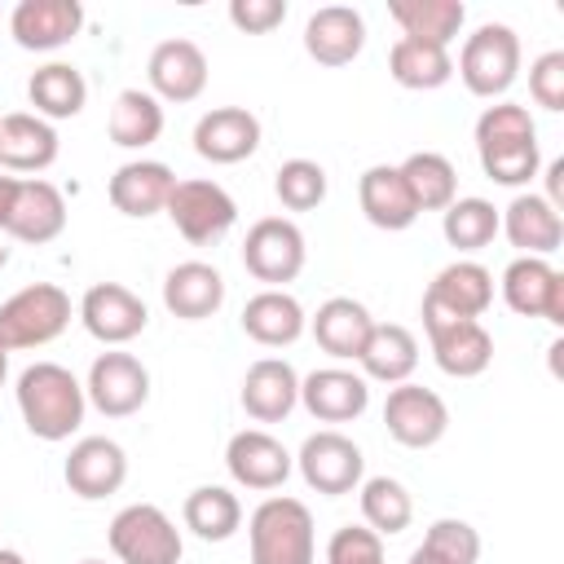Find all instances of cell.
<instances>
[{
    "label": "cell",
    "instance_id": "cell-1",
    "mask_svg": "<svg viewBox=\"0 0 564 564\" xmlns=\"http://www.w3.org/2000/svg\"><path fill=\"white\" fill-rule=\"evenodd\" d=\"M476 154L489 181L498 185H529L542 167L538 154V123L516 101H494L476 119Z\"/></svg>",
    "mask_w": 564,
    "mask_h": 564
},
{
    "label": "cell",
    "instance_id": "cell-2",
    "mask_svg": "<svg viewBox=\"0 0 564 564\" xmlns=\"http://www.w3.org/2000/svg\"><path fill=\"white\" fill-rule=\"evenodd\" d=\"M13 397H18V414H22L26 432L40 441H70L84 423V410H88L84 383L57 361L26 366L18 375Z\"/></svg>",
    "mask_w": 564,
    "mask_h": 564
},
{
    "label": "cell",
    "instance_id": "cell-3",
    "mask_svg": "<svg viewBox=\"0 0 564 564\" xmlns=\"http://www.w3.org/2000/svg\"><path fill=\"white\" fill-rule=\"evenodd\" d=\"M247 546H251V564H313L317 555L313 511L286 494L264 498L247 520Z\"/></svg>",
    "mask_w": 564,
    "mask_h": 564
},
{
    "label": "cell",
    "instance_id": "cell-4",
    "mask_svg": "<svg viewBox=\"0 0 564 564\" xmlns=\"http://www.w3.org/2000/svg\"><path fill=\"white\" fill-rule=\"evenodd\" d=\"M70 326V295L57 282H31L13 291L0 304V344L9 352L18 348H44Z\"/></svg>",
    "mask_w": 564,
    "mask_h": 564
},
{
    "label": "cell",
    "instance_id": "cell-5",
    "mask_svg": "<svg viewBox=\"0 0 564 564\" xmlns=\"http://www.w3.org/2000/svg\"><path fill=\"white\" fill-rule=\"evenodd\" d=\"M454 70H458V79H463V88L471 97H485V101L502 97L520 75V35L507 22L476 26L458 48V66Z\"/></svg>",
    "mask_w": 564,
    "mask_h": 564
},
{
    "label": "cell",
    "instance_id": "cell-6",
    "mask_svg": "<svg viewBox=\"0 0 564 564\" xmlns=\"http://www.w3.org/2000/svg\"><path fill=\"white\" fill-rule=\"evenodd\" d=\"M106 538L119 564H181L185 551L181 529L154 502H128L123 511H115Z\"/></svg>",
    "mask_w": 564,
    "mask_h": 564
},
{
    "label": "cell",
    "instance_id": "cell-7",
    "mask_svg": "<svg viewBox=\"0 0 564 564\" xmlns=\"http://www.w3.org/2000/svg\"><path fill=\"white\" fill-rule=\"evenodd\" d=\"M167 220L176 225V234L194 247H212L220 242L234 220H238V203L229 198L225 185L216 181H203V176H189V181H176L172 194H167Z\"/></svg>",
    "mask_w": 564,
    "mask_h": 564
},
{
    "label": "cell",
    "instance_id": "cell-8",
    "mask_svg": "<svg viewBox=\"0 0 564 564\" xmlns=\"http://www.w3.org/2000/svg\"><path fill=\"white\" fill-rule=\"evenodd\" d=\"M489 304H494V273L476 260H454L423 291V326L427 322H480Z\"/></svg>",
    "mask_w": 564,
    "mask_h": 564
},
{
    "label": "cell",
    "instance_id": "cell-9",
    "mask_svg": "<svg viewBox=\"0 0 564 564\" xmlns=\"http://www.w3.org/2000/svg\"><path fill=\"white\" fill-rule=\"evenodd\" d=\"M304 256H308L304 234H300V225L286 220V216H264V220H256V225L247 229V238H242V264H247V273H251L256 282L278 286V291L300 278Z\"/></svg>",
    "mask_w": 564,
    "mask_h": 564
},
{
    "label": "cell",
    "instance_id": "cell-10",
    "mask_svg": "<svg viewBox=\"0 0 564 564\" xmlns=\"http://www.w3.org/2000/svg\"><path fill=\"white\" fill-rule=\"evenodd\" d=\"M84 397L106 419H128L150 401V370L141 366V357H132L123 348H110L88 366Z\"/></svg>",
    "mask_w": 564,
    "mask_h": 564
},
{
    "label": "cell",
    "instance_id": "cell-11",
    "mask_svg": "<svg viewBox=\"0 0 564 564\" xmlns=\"http://www.w3.org/2000/svg\"><path fill=\"white\" fill-rule=\"evenodd\" d=\"M295 467H300V476H304L308 489H317L326 498H339V494H352L361 485L366 458H361L357 441H348L344 432L326 427V432L304 436V445L295 454Z\"/></svg>",
    "mask_w": 564,
    "mask_h": 564
},
{
    "label": "cell",
    "instance_id": "cell-12",
    "mask_svg": "<svg viewBox=\"0 0 564 564\" xmlns=\"http://www.w3.org/2000/svg\"><path fill=\"white\" fill-rule=\"evenodd\" d=\"M383 427L405 449H432L449 432V405L419 383H397L383 401Z\"/></svg>",
    "mask_w": 564,
    "mask_h": 564
},
{
    "label": "cell",
    "instance_id": "cell-13",
    "mask_svg": "<svg viewBox=\"0 0 564 564\" xmlns=\"http://www.w3.org/2000/svg\"><path fill=\"white\" fill-rule=\"evenodd\" d=\"M502 300L520 317H542L551 326H564V273L551 260L516 256L502 269Z\"/></svg>",
    "mask_w": 564,
    "mask_h": 564
},
{
    "label": "cell",
    "instance_id": "cell-14",
    "mask_svg": "<svg viewBox=\"0 0 564 564\" xmlns=\"http://www.w3.org/2000/svg\"><path fill=\"white\" fill-rule=\"evenodd\" d=\"M79 322L93 339L119 348L145 330L150 313H145V300L137 291H128L123 282H93L79 300Z\"/></svg>",
    "mask_w": 564,
    "mask_h": 564
},
{
    "label": "cell",
    "instance_id": "cell-15",
    "mask_svg": "<svg viewBox=\"0 0 564 564\" xmlns=\"http://www.w3.org/2000/svg\"><path fill=\"white\" fill-rule=\"evenodd\" d=\"M225 467L229 476L242 485V489H256V494H269V489H282L291 467H295V454H286V445L264 432V427H242L229 436L225 445Z\"/></svg>",
    "mask_w": 564,
    "mask_h": 564
},
{
    "label": "cell",
    "instance_id": "cell-16",
    "mask_svg": "<svg viewBox=\"0 0 564 564\" xmlns=\"http://www.w3.org/2000/svg\"><path fill=\"white\" fill-rule=\"evenodd\" d=\"M62 480L75 498L84 502H97V498H110L123 489L128 480V454L119 441L110 436H79L66 454V467H62Z\"/></svg>",
    "mask_w": 564,
    "mask_h": 564
},
{
    "label": "cell",
    "instance_id": "cell-17",
    "mask_svg": "<svg viewBox=\"0 0 564 564\" xmlns=\"http://www.w3.org/2000/svg\"><path fill=\"white\" fill-rule=\"evenodd\" d=\"M84 26L79 0H18L9 13V35L26 53H53L70 44Z\"/></svg>",
    "mask_w": 564,
    "mask_h": 564
},
{
    "label": "cell",
    "instance_id": "cell-18",
    "mask_svg": "<svg viewBox=\"0 0 564 564\" xmlns=\"http://www.w3.org/2000/svg\"><path fill=\"white\" fill-rule=\"evenodd\" d=\"M145 75H150V93L159 101H176V106L194 101L207 88V53L185 35L159 40L145 62Z\"/></svg>",
    "mask_w": 564,
    "mask_h": 564
},
{
    "label": "cell",
    "instance_id": "cell-19",
    "mask_svg": "<svg viewBox=\"0 0 564 564\" xmlns=\"http://www.w3.org/2000/svg\"><path fill=\"white\" fill-rule=\"evenodd\" d=\"M300 405L322 423H352L370 405V383L357 370L322 366L300 379Z\"/></svg>",
    "mask_w": 564,
    "mask_h": 564
},
{
    "label": "cell",
    "instance_id": "cell-20",
    "mask_svg": "<svg viewBox=\"0 0 564 564\" xmlns=\"http://www.w3.org/2000/svg\"><path fill=\"white\" fill-rule=\"evenodd\" d=\"M366 48V18L352 4H322L304 22V53L317 66H348Z\"/></svg>",
    "mask_w": 564,
    "mask_h": 564
},
{
    "label": "cell",
    "instance_id": "cell-21",
    "mask_svg": "<svg viewBox=\"0 0 564 564\" xmlns=\"http://www.w3.org/2000/svg\"><path fill=\"white\" fill-rule=\"evenodd\" d=\"M194 150L207 163H242L260 150V119L247 106H216L194 123Z\"/></svg>",
    "mask_w": 564,
    "mask_h": 564
},
{
    "label": "cell",
    "instance_id": "cell-22",
    "mask_svg": "<svg viewBox=\"0 0 564 564\" xmlns=\"http://www.w3.org/2000/svg\"><path fill=\"white\" fill-rule=\"evenodd\" d=\"M498 234H507V242L520 247V256L546 260L564 242V216L542 194H516L507 212H498Z\"/></svg>",
    "mask_w": 564,
    "mask_h": 564
},
{
    "label": "cell",
    "instance_id": "cell-23",
    "mask_svg": "<svg viewBox=\"0 0 564 564\" xmlns=\"http://www.w3.org/2000/svg\"><path fill=\"white\" fill-rule=\"evenodd\" d=\"M66 229V198L53 181H18V194H13V212L4 220V234H13L18 242H53L57 234Z\"/></svg>",
    "mask_w": 564,
    "mask_h": 564
},
{
    "label": "cell",
    "instance_id": "cell-24",
    "mask_svg": "<svg viewBox=\"0 0 564 564\" xmlns=\"http://www.w3.org/2000/svg\"><path fill=\"white\" fill-rule=\"evenodd\" d=\"M427 344L449 379H476L494 361V335L480 322H427Z\"/></svg>",
    "mask_w": 564,
    "mask_h": 564
},
{
    "label": "cell",
    "instance_id": "cell-25",
    "mask_svg": "<svg viewBox=\"0 0 564 564\" xmlns=\"http://www.w3.org/2000/svg\"><path fill=\"white\" fill-rule=\"evenodd\" d=\"M300 405V375L282 357H260L242 375V410L256 423H282Z\"/></svg>",
    "mask_w": 564,
    "mask_h": 564
},
{
    "label": "cell",
    "instance_id": "cell-26",
    "mask_svg": "<svg viewBox=\"0 0 564 564\" xmlns=\"http://www.w3.org/2000/svg\"><path fill=\"white\" fill-rule=\"evenodd\" d=\"M172 185H176V176H172L167 163H159V159H132V163H123V167L110 176L106 194H110V207H115L119 216L145 220V216H154V212L167 207Z\"/></svg>",
    "mask_w": 564,
    "mask_h": 564
},
{
    "label": "cell",
    "instance_id": "cell-27",
    "mask_svg": "<svg viewBox=\"0 0 564 564\" xmlns=\"http://www.w3.org/2000/svg\"><path fill=\"white\" fill-rule=\"evenodd\" d=\"M163 304L181 322H203L225 304V278L207 260H181L163 278Z\"/></svg>",
    "mask_w": 564,
    "mask_h": 564
},
{
    "label": "cell",
    "instance_id": "cell-28",
    "mask_svg": "<svg viewBox=\"0 0 564 564\" xmlns=\"http://www.w3.org/2000/svg\"><path fill=\"white\" fill-rule=\"evenodd\" d=\"M308 330H313L317 348L330 352L335 361H357L361 348H366V339H370V330H375V317H370V308L361 300L330 295L326 304H317Z\"/></svg>",
    "mask_w": 564,
    "mask_h": 564
},
{
    "label": "cell",
    "instance_id": "cell-29",
    "mask_svg": "<svg viewBox=\"0 0 564 564\" xmlns=\"http://www.w3.org/2000/svg\"><path fill=\"white\" fill-rule=\"evenodd\" d=\"M357 203H361V216L375 229H388V234H401V229H410L419 220V207H414L397 163L366 167L361 181H357Z\"/></svg>",
    "mask_w": 564,
    "mask_h": 564
},
{
    "label": "cell",
    "instance_id": "cell-30",
    "mask_svg": "<svg viewBox=\"0 0 564 564\" xmlns=\"http://www.w3.org/2000/svg\"><path fill=\"white\" fill-rule=\"evenodd\" d=\"M57 163V128L35 110H13L0 119V167L4 172H44Z\"/></svg>",
    "mask_w": 564,
    "mask_h": 564
},
{
    "label": "cell",
    "instance_id": "cell-31",
    "mask_svg": "<svg viewBox=\"0 0 564 564\" xmlns=\"http://www.w3.org/2000/svg\"><path fill=\"white\" fill-rule=\"evenodd\" d=\"M304 326H308V317H304V308H300V300L291 291L264 286L242 304V330H247V339H256L264 348L295 344L304 335Z\"/></svg>",
    "mask_w": 564,
    "mask_h": 564
},
{
    "label": "cell",
    "instance_id": "cell-32",
    "mask_svg": "<svg viewBox=\"0 0 564 564\" xmlns=\"http://www.w3.org/2000/svg\"><path fill=\"white\" fill-rule=\"evenodd\" d=\"M361 379H379V383H410L414 366H419V339L401 326V322H375L361 357Z\"/></svg>",
    "mask_w": 564,
    "mask_h": 564
},
{
    "label": "cell",
    "instance_id": "cell-33",
    "mask_svg": "<svg viewBox=\"0 0 564 564\" xmlns=\"http://www.w3.org/2000/svg\"><path fill=\"white\" fill-rule=\"evenodd\" d=\"M388 18L401 26V35L449 48V40L467 22V4L463 0H388Z\"/></svg>",
    "mask_w": 564,
    "mask_h": 564
},
{
    "label": "cell",
    "instance_id": "cell-34",
    "mask_svg": "<svg viewBox=\"0 0 564 564\" xmlns=\"http://www.w3.org/2000/svg\"><path fill=\"white\" fill-rule=\"evenodd\" d=\"M106 132L123 150H145L163 137V101L150 88H123L110 106Z\"/></svg>",
    "mask_w": 564,
    "mask_h": 564
},
{
    "label": "cell",
    "instance_id": "cell-35",
    "mask_svg": "<svg viewBox=\"0 0 564 564\" xmlns=\"http://www.w3.org/2000/svg\"><path fill=\"white\" fill-rule=\"evenodd\" d=\"M388 75H392L401 88L432 93V88L449 84V75H454V57H449V48H441V44L401 35V40L388 48Z\"/></svg>",
    "mask_w": 564,
    "mask_h": 564
},
{
    "label": "cell",
    "instance_id": "cell-36",
    "mask_svg": "<svg viewBox=\"0 0 564 564\" xmlns=\"http://www.w3.org/2000/svg\"><path fill=\"white\" fill-rule=\"evenodd\" d=\"M26 97H31L35 115L48 119V123L53 119H75L84 110V101H88V84L70 62H48V66L31 70Z\"/></svg>",
    "mask_w": 564,
    "mask_h": 564
},
{
    "label": "cell",
    "instance_id": "cell-37",
    "mask_svg": "<svg viewBox=\"0 0 564 564\" xmlns=\"http://www.w3.org/2000/svg\"><path fill=\"white\" fill-rule=\"evenodd\" d=\"M181 520L203 542H229L238 533V524H242V502L225 485H198V489L185 494Z\"/></svg>",
    "mask_w": 564,
    "mask_h": 564
},
{
    "label": "cell",
    "instance_id": "cell-38",
    "mask_svg": "<svg viewBox=\"0 0 564 564\" xmlns=\"http://www.w3.org/2000/svg\"><path fill=\"white\" fill-rule=\"evenodd\" d=\"M397 167H401V181H405V189H410V198H414L419 212H445L458 198V172H454V163L445 154L414 150Z\"/></svg>",
    "mask_w": 564,
    "mask_h": 564
},
{
    "label": "cell",
    "instance_id": "cell-39",
    "mask_svg": "<svg viewBox=\"0 0 564 564\" xmlns=\"http://www.w3.org/2000/svg\"><path fill=\"white\" fill-rule=\"evenodd\" d=\"M357 489H361V520H366V529H375L379 538H392V533L410 529V520H414V498H410V489H405L401 480H392V476H370V480H361Z\"/></svg>",
    "mask_w": 564,
    "mask_h": 564
},
{
    "label": "cell",
    "instance_id": "cell-40",
    "mask_svg": "<svg viewBox=\"0 0 564 564\" xmlns=\"http://www.w3.org/2000/svg\"><path fill=\"white\" fill-rule=\"evenodd\" d=\"M441 234L454 251H480L498 238V207L489 198H454L441 212Z\"/></svg>",
    "mask_w": 564,
    "mask_h": 564
},
{
    "label": "cell",
    "instance_id": "cell-41",
    "mask_svg": "<svg viewBox=\"0 0 564 564\" xmlns=\"http://www.w3.org/2000/svg\"><path fill=\"white\" fill-rule=\"evenodd\" d=\"M273 194L286 212H313L326 198V167L313 159H286L273 176Z\"/></svg>",
    "mask_w": 564,
    "mask_h": 564
},
{
    "label": "cell",
    "instance_id": "cell-42",
    "mask_svg": "<svg viewBox=\"0 0 564 564\" xmlns=\"http://www.w3.org/2000/svg\"><path fill=\"white\" fill-rule=\"evenodd\" d=\"M423 551H432L441 564H476L480 560V533L467 520H432L423 533Z\"/></svg>",
    "mask_w": 564,
    "mask_h": 564
},
{
    "label": "cell",
    "instance_id": "cell-43",
    "mask_svg": "<svg viewBox=\"0 0 564 564\" xmlns=\"http://www.w3.org/2000/svg\"><path fill=\"white\" fill-rule=\"evenodd\" d=\"M326 564H383V538L366 524H344L326 542Z\"/></svg>",
    "mask_w": 564,
    "mask_h": 564
},
{
    "label": "cell",
    "instance_id": "cell-44",
    "mask_svg": "<svg viewBox=\"0 0 564 564\" xmlns=\"http://www.w3.org/2000/svg\"><path fill=\"white\" fill-rule=\"evenodd\" d=\"M529 97L542 110H564V53L546 48L542 57H533L529 66Z\"/></svg>",
    "mask_w": 564,
    "mask_h": 564
},
{
    "label": "cell",
    "instance_id": "cell-45",
    "mask_svg": "<svg viewBox=\"0 0 564 564\" xmlns=\"http://www.w3.org/2000/svg\"><path fill=\"white\" fill-rule=\"evenodd\" d=\"M286 18V0H229V22L247 35H269L273 26H282Z\"/></svg>",
    "mask_w": 564,
    "mask_h": 564
},
{
    "label": "cell",
    "instance_id": "cell-46",
    "mask_svg": "<svg viewBox=\"0 0 564 564\" xmlns=\"http://www.w3.org/2000/svg\"><path fill=\"white\" fill-rule=\"evenodd\" d=\"M555 212H564V159H551L546 163V194H542Z\"/></svg>",
    "mask_w": 564,
    "mask_h": 564
},
{
    "label": "cell",
    "instance_id": "cell-47",
    "mask_svg": "<svg viewBox=\"0 0 564 564\" xmlns=\"http://www.w3.org/2000/svg\"><path fill=\"white\" fill-rule=\"evenodd\" d=\"M18 181H22V176H0V229H4L9 212H13V194H18Z\"/></svg>",
    "mask_w": 564,
    "mask_h": 564
},
{
    "label": "cell",
    "instance_id": "cell-48",
    "mask_svg": "<svg viewBox=\"0 0 564 564\" xmlns=\"http://www.w3.org/2000/svg\"><path fill=\"white\" fill-rule=\"evenodd\" d=\"M405 564H441V560H436V555H432V551H423V546H419V551H414V555H410V560H405Z\"/></svg>",
    "mask_w": 564,
    "mask_h": 564
},
{
    "label": "cell",
    "instance_id": "cell-49",
    "mask_svg": "<svg viewBox=\"0 0 564 564\" xmlns=\"http://www.w3.org/2000/svg\"><path fill=\"white\" fill-rule=\"evenodd\" d=\"M0 564H26V560H22V551H13V546H0Z\"/></svg>",
    "mask_w": 564,
    "mask_h": 564
},
{
    "label": "cell",
    "instance_id": "cell-50",
    "mask_svg": "<svg viewBox=\"0 0 564 564\" xmlns=\"http://www.w3.org/2000/svg\"><path fill=\"white\" fill-rule=\"evenodd\" d=\"M4 379H9V348L0 344V388H4Z\"/></svg>",
    "mask_w": 564,
    "mask_h": 564
},
{
    "label": "cell",
    "instance_id": "cell-51",
    "mask_svg": "<svg viewBox=\"0 0 564 564\" xmlns=\"http://www.w3.org/2000/svg\"><path fill=\"white\" fill-rule=\"evenodd\" d=\"M4 260H9V251H4V247H0V269H4Z\"/></svg>",
    "mask_w": 564,
    "mask_h": 564
},
{
    "label": "cell",
    "instance_id": "cell-52",
    "mask_svg": "<svg viewBox=\"0 0 564 564\" xmlns=\"http://www.w3.org/2000/svg\"><path fill=\"white\" fill-rule=\"evenodd\" d=\"M79 564H106V560H79Z\"/></svg>",
    "mask_w": 564,
    "mask_h": 564
}]
</instances>
